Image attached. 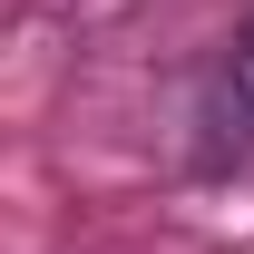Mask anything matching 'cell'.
<instances>
[{
  "label": "cell",
  "instance_id": "6da1fadb",
  "mask_svg": "<svg viewBox=\"0 0 254 254\" xmlns=\"http://www.w3.org/2000/svg\"><path fill=\"white\" fill-rule=\"evenodd\" d=\"M235 88L254 98V30H245V49H235Z\"/></svg>",
  "mask_w": 254,
  "mask_h": 254
}]
</instances>
